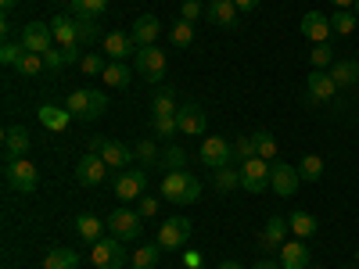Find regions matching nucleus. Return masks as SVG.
Here are the masks:
<instances>
[{
  "instance_id": "1",
  "label": "nucleus",
  "mask_w": 359,
  "mask_h": 269,
  "mask_svg": "<svg viewBox=\"0 0 359 269\" xmlns=\"http://www.w3.org/2000/svg\"><path fill=\"white\" fill-rule=\"evenodd\" d=\"M65 108H69L76 118H83V123H94V118L104 115L108 97L101 94V90H72L69 101H65Z\"/></svg>"
},
{
  "instance_id": "2",
  "label": "nucleus",
  "mask_w": 359,
  "mask_h": 269,
  "mask_svg": "<svg viewBox=\"0 0 359 269\" xmlns=\"http://www.w3.org/2000/svg\"><path fill=\"white\" fill-rule=\"evenodd\" d=\"M90 262H94L97 269H123L130 262V255H126V248H123L118 237H101V241H94Z\"/></svg>"
},
{
  "instance_id": "3",
  "label": "nucleus",
  "mask_w": 359,
  "mask_h": 269,
  "mask_svg": "<svg viewBox=\"0 0 359 269\" xmlns=\"http://www.w3.org/2000/svg\"><path fill=\"white\" fill-rule=\"evenodd\" d=\"M4 176H8V184H11L18 194H33V191H36V184H40L36 165H33V162H25V158H8Z\"/></svg>"
},
{
  "instance_id": "4",
  "label": "nucleus",
  "mask_w": 359,
  "mask_h": 269,
  "mask_svg": "<svg viewBox=\"0 0 359 269\" xmlns=\"http://www.w3.org/2000/svg\"><path fill=\"white\" fill-rule=\"evenodd\" d=\"M137 72L147 83H162L165 79V50L162 47H140L137 50Z\"/></svg>"
},
{
  "instance_id": "5",
  "label": "nucleus",
  "mask_w": 359,
  "mask_h": 269,
  "mask_svg": "<svg viewBox=\"0 0 359 269\" xmlns=\"http://www.w3.org/2000/svg\"><path fill=\"white\" fill-rule=\"evenodd\" d=\"M269 169H273V162H266V158H248V162H241V191L262 194L266 184H269Z\"/></svg>"
},
{
  "instance_id": "6",
  "label": "nucleus",
  "mask_w": 359,
  "mask_h": 269,
  "mask_svg": "<svg viewBox=\"0 0 359 269\" xmlns=\"http://www.w3.org/2000/svg\"><path fill=\"white\" fill-rule=\"evenodd\" d=\"M104 226H108L111 237H118V241H133L144 223H140V212H130V208H115Z\"/></svg>"
},
{
  "instance_id": "7",
  "label": "nucleus",
  "mask_w": 359,
  "mask_h": 269,
  "mask_svg": "<svg viewBox=\"0 0 359 269\" xmlns=\"http://www.w3.org/2000/svg\"><path fill=\"white\" fill-rule=\"evenodd\" d=\"M191 219H184V216H172V219H165L162 226H158V244L162 248H184L187 241H191Z\"/></svg>"
},
{
  "instance_id": "8",
  "label": "nucleus",
  "mask_w": 359,
  "mask_h": 269,
  "mask_svg": "<svg viewBox=\"0 0 359 269\" xmlns=\"http://www.w3.org/2000/svg\"><path fill=\"white\" fill-rule=\"evenodd\" d=\"M144 187H147V176L140 169H118V176H115V198L140 201L144 198Z\"/></svg>"
},
{
  "instance_id": "9",
  "label": "nucleus",
  "mask_w": 359,
  "mask_h": 269,
  "mask_svg": "<svg viewBox=\"0 0 359 269\" xmlns=\"http://www.w3.org/2000/svg\"><path fill=\"white\" fill-rule=\"evenodd\" d=\"M233 158V144H226L223 137H205L201 140V162L208 169H219V165H230Z\"/></svg>"
},
{
  "instance_id": "10",
  "label": "nucleus",
  "mask_w": 359,
  "mask_h": 269,
  "mask_svg": "<svg viewBox=\"0 0 359 269\" xmlns=\"http://www.w3.org/2000/svg\"><path fill=\"white\" fill-rule=\"evenodd\" d=\"M306 94H309V101H316V104H327L334 94H338V83L331 79V72H323V69H313L309 72V83H306Z\"/></svg>"
},
{
  "instance_id": "11",
  "label": "nucleus",
  "mask_w": 359,
  "mask_h": 269,
  "mask_svg": "<svg viewBox=\"0 0 359 269\" xmlns=\"http://www.w3.org/2000/svg\"><path fill=\"white\" fill-rule=\"evenodd\" d=\"M104 176H108V165H104V158L101 155H83L79 158V165H76V179L79 184H86V187H97V184H104Z\"/></svg>"
},
{
  "instance_id": "12",
  "label": "nucleus",
  "mask_w": 359,
  "mask_h": 269,
  "mask_svg": "<svg viewBox=\"0 0 359 269\" xmlns=\"http://www.w3.org/2000/svg\"><path fill=\"white\" fill-rule=\"evenodd\" d=\"M50 40H54V33H50L47 22H29L22 29V47L33 50V54H47L50 50Z\"/></svg>"
},
{
  "instance_id": "13",
  "label": "nucleus",
  "mask_w": 359,
  "mask_h": 269,
  "mask_svg": "<svg viewBox=\"0 0 359 269\" xmlns=\"http://www.w3.org/2000/svg\"><path fill=\"white\" fill-rule=\"evenodd\" d=\"M298 169L294 165H284V162H273V169H269V187H273L280 198H291L298 191Z\"/></svg>"
},
{
  "instance_id": "14",
  "label": "nucleus",
  "mask_w": 359,
  "mask_h": 269,
  "mask_svg": "<svg viewBox=\"0 0 359 269\" xmlns=\"http://www.w3.org/2000/svg\"><path fill=\"white\" fill-rule=\"evenodd\" d=\"M101 47L108 50V57L111 62H123V57H137V40H133V33H108L104 40H101Z\"/></svg>"
},
{
  "instance_id": "15",
  "label": "nucleus",
  "mask_w": 359,
  "mask_h": 269,
  "mask_svg": "<svg viewBox=\"0 0 359 269\" xmlns=\"http://www.w3.org/2000/svg\"><path fill=\"white\" fill-rule=\"evenodd\" d=\"M176 126H180V133H184V137H201L205 133V111L194 101L184 104V108H176Z\"/></svg>"
},
{
  "instance_id": "16",
  "label": "nucleus",
  "mask_w": 359,
  "mask_h": 269,
  "mask_svg": "<svg viewBox=\"0 0 359 269\" xmlns=\"http://www.w3.org/2000/svg\"><path fill=\"white\" fill-rule=\"evenodd\" d=\"M50 33H54V40H57V47H62V50L79 47V29H76V18H69V15L50 18Z\"/></svg>"
},
{
  "instance_id": "17",
  "label": "nucleus",
  "mask_w": 359,
  "mask_h": 269,
  "mask_svg": "<svg viewBox=\"0 0 359 269\" xmlns=\"http://www.w3.org/2000/svg\"><path fill=\"white\" fill-rule=\"evenodd\" d=\"M97 155L104 158V165H108V169H126V165H133V158H137V155H133V147L118 144V140H104Z\"/></svg>"
},
{
  "instance_id": "18",
  "label": "nucleus",
  "mask_w": 359,
  "mask_h": 269,
  "mask_svg": "<svg viewBox=\"0 0 359 269\" xmlns=\"http://www.w3.org/2000/svg\"><path fill=\"white\" fill-rule=\"evenodd\" d=\"M191 176H194V172H187V169H169V172L162 176V194H165V201L180 205V198H184V191H187V184H191Z\"/></svg>"
},
{
  "instance_id": "19",
  "label": "nucleus",
  "mask_w": 359,
  "mask_h": 269,
  "mask_svg": "<svg viewBox=\"0 0 359 269\" xmlns=\"http://www.w3.org/2000/svg\"><path fill=\"white\" fill-rule=\"evenodd\" d=\"M133 40H137V47H155V40H158V33H162V22L155 18V15H140L137 22H133Z\"/></svg>"
},
{
  "instance_id": "20",
  "label": "nucleus",
  "mask_w": 359,
  "mask_h": 269,
  "mask_svg": "<svg viewBox=\"0 0 359 269\" xmlns=\"http://www.w3.org/2000/svg\"><path fill=\"white\" fill-rule=\"evenodd\" d=\"M302 36L313 40V43H327V36H331V18L320 15V11H306V18H302Z\"/></svg>"
},
{
  "instance_id": "21",
  "label": "nucleus",
  "mask_w": 359,
  "mask_h": 269,
  "mask_svg": "<svg viewBox=\"0 0 359 269\" xmlns=\"http://www.w3.org/2000/svg\"><path fill=\"white\" fill-rule=\"evenodd\" d=\"M25 151H29V130L8 126L4 130V158H25Z\"/></svg>"
},
{
  "instance_id": "22",
  "label": "nucleus",
  "mask_w": 359,
  "mask_h": 269,
  "mask_svg": "<svg viewBox=\"0 0 359 269\" xmlns=\"http://www.w3.org/2000/svg\"><path fill=\"white\" fill-rule=\"evenodd\" d=\"M280 269H309V248L306 241H291L280 248Z\"/></svg>"
},
{
  "instance_id": "23",
  "label": "nucleus",
  "mask_w": 359,
  "mask_h": 269,
  "mask_svg": "<svg viewBox=\"0 0 359 269\" xmlns=\"http://www.w3.org/2000/svg\"><path fill=\"white\" fill-rule=\"evenodd\" d=\"M208 22H216L223 29L237 25V4L233 0H208Z\"/></svg>"
},
{
  "instance_id": "24",
  "label": "nucleus",
  "mask_w": 359,
  "mask_h": 269,
  "mask_svg": "<svg viewBox=\"0 0 359 269\" xmlns=\"http://www.w3.org/2000/svg\"><path fill=\"white\" fill-rule=\"evenodd\" d=\"M40 123H43L47 130H54V133H62V130H69V123H72V111H69V108H57V104H43V108H40Z\"/></svg>"
},
{
  "instance_id": "25",
  "label": "nucleus",
  "mask_w": 359,
  "mask_h": 269,
  "mask_svg": "<svg viewBox=\"0 0 359 269\" xmlns=\"http://www.w3.org/2000/svg\"><path fill=\"white\" fill-rule=\"evenodd\" d=\"M287 230H291V223L280 219V216H273V219L266 223V230H262V244H266V248H284Z\"/></svg>"
},
{
  "instance_id": "26",
  "label": "nucleus",
  "mask_w": 359,
  "mask_h": 269,
  "mask_svg": "<svg viewBox=\"0 0 359 269\" xmlns=\"http://www.w3.org/2000/svg\"><path fill=\"white\" fill-rule=\"evenodd\" d=\"M101 79H104L108 86H115V90H123V86H130L133 69H130V65H123V62H108V65H104V72H101Z\"/></svg>"
},
{
  "instance_id": "27",
  "label": "nucleus",
  "mask_w": 359,
  "mask_h": 269,
  "mask_svg": "<svg viewBox=\"0 0 359 269\" xmlns=\"http://www.w3.org/2000/svg\"><path fill=\"white\" fill-rule=\"evenodd\" d=\"M69 8L76 18H90V22H97L104 11H108V0H69Z\"/></svg>"
},
{
  "instance_id": "28",
  "label": "nucleus",
  "mask_w": 359,
  "mask_h": 269,
  "mask_svg": "<svg viewBox=\"0 0 359 269\" xmlns=\"http://www.w3.org/2000/svg\"><path fill=\"white\" fill-rule=\"evenodd\" d=\"M43 269H79V255L72 248H54V251H47Z\"/></svg>"
},
{
  "instance_id": "29",
  "label": "nucleus",
  "mask_w": 359,
  "mask_h": 269,
  "mask_svg": "<svg viewBox=\"0 0 359 269\" xmlns=\"http://www.w3.org/2000/svg\"><path fill=\"white\" fill-rule=\"evenodd\" d=\"M331 79L338 86H355L359 83V62H334L331 65Z\"/></svg>"
},
{
  "instance_id": "30",
  "label": "nucleus",
  "mask_w": 359,
  "mask_h": 269,
  "mask_svg": "<svg viewBox=\"0 0 359 269\" xmlns=\"http://www.w3.org/2000/svg\"><path fill=\"white\" fill-rule=\"evenodd\" d=\"M158 255H162V244H144V248H137V251L130 255V265H133V269H155Z\"/></svg>"
},
{
  "instance_id": "31",
  "label": "nucleus",
  "mask_w": 359,
  "mask_h": 269,
  "mask_svg": "<svg viewBox=\"0 0 359 269\" xmlns=\"http://www.w3.org/2000/svg\"><path fill=\"white\" fill-rule=\"evenodd\" d=\"M76 233L83 237V241H101L104 223H101L97 216H79V219H76Z\"/></svg>"
},
{
  "instance_id": "32",
  "label": "nucleus",
  "mask_w": 359,
  "mask_h": 269,
  "mask_svg": "<svg viewBox=\"0 0 359 269\" xmlns=\"http://www.w3.org/2000/svg\"><path fill=\"white\" fill-rule=\"evenodd\" d=\"M355 25H359L355 11H345V8H338V11L331 15V33H338V36H348V33H355Z\"/></svg>"
},
{
  "instance_id": "33",
  "label": "nucleus",
  "mask_w": 359,
  "mask_h": 269,
  "mask_svg": "<svg viewBox=\"0 0 359 269\" xmlns=\"http://www.w3.org/2000/svg\"><path fill=\"white\" fill-rule=\"evenodd\" d=\"M287 223H291V230H294V237H298V241H309V237L316 233V219H313L309 212H294Z\"/></svg>"
},
{
  "instance_id": "34",
  "label": "nucleus",
  "mask_w": 359,
  "mask_h": 269,
  "mask_svg": "<svg viewBox=\"0 0 359 269\" xmlns=\"http://www.w3.org/2000/svg\"><path fill=\"white\" fill-rule=\"evenodd\" d=\"M216 172V187L226 194V191H233V187H241V169H233V165H219V169H212Z\"/></svg>"
},
{
  "instance_id": "35",
  "label": "nucleus",
  "mask_w": 359,
  "mask_h": 269,
  "mask_svg": "<svg viewBox=\"0 0 359 269\" xmlns=\"http://www.w3.org/2000/svg\"><path fill=\"white\" fill-rule=\"evenodd\" d=\"M22 76H40L43 69H47V62H43V54H33V50H25L22 57H18V65H15Z\"/></svg>"
},
{
  "instance_id": "36",
  "label": "nucleus",
  "mask_w": 359,
  "mask_h": 269,
  "mask_svg": "<svg viewBox=\"0 0 359 269\" xmlns=\"http://www.w3.org/2000/svg\"><path fill=\"white\" fill-rule=\"evenodd\" d=\"M169 40H172V47H191L194 43V22H176L172 25V33H169Z\"/></svg>"
},
{
  "instance_id": "37",
  "label": "nucleus",
  "mask_w": 359,
  "mask_h": 269,
  "mask_svg": "<svg viewBox=\"0 0 359 269\" xmlns=\"http://www.w3.org/2000/svg\"><path fill=\"white\" fill-rule=\"evenodd\" d=\"M255 147H259V158H266V162L277 158V140H273V133L259 130V133H255Z\"/></svg>"
},
{
  "instance_id": "38",
  "label": "nucleus",
  "mask_w": 359,
  "mask_h": 269,
  "mask_svg": "<svg viewBox=\"0 0 359 269\" xmlns=\"http://www.w3.org/2000/svg\"><path fill=\"white\" fill-rule=\"evenodd\" d=\"M233 155L241 158V162H248V158H259V147H255V133H252V137H237V140H233Z\"/></svg>"
},
{
  "instance_id": "39",
  "label": "nucleus",
  "mask_w": 359,
  "mask_h": 269,
  "mask_svg": "<svg viewBox=\"0 0 359 269\" xmlns=\"http://www.w3.org/2000/svg\"><path fill=\"white\" fill-rule=\"evenodd\" d=\"M298 176H302V179H320V176H323V158H320V155H306Z\"/></svg>"
},
{
  "instance_id": "40",
  "label": "nucleus",
  "mask_w": 359,
  "mask_h": 269,
  "mask_svg": "<svg viewBox=\"0 0 359 269\" xmlns=\"http://www.w3.org/2000/svg\"><path fill=\"white\" fill-rule=\"evenodd\" d=\"M309 57H313V65H316V69H327V65H334V54H331V43H313Z\"/></svg>"
},
{
  "instance_id": "41",
  "label": "nucleus",
  "mask_w": 359,
  "mask_h": 269,
  "mask_svg": "<svg viewBox=\"0 0 359 269\" xmlns=\"http://www.w3.org/2000/svg\"><path fill=\"white\" fill-rule=\"evenodd\" d=\"M155 137H172V133H180V126H176V115H155Z\"/></svg>"
},
{
  "instance_id": "42",
  "label": "nucleus",
  "mask_w": 359,
  "mask_h": 269,
  "mask_svg": "<svg viewBox=\"0 0 359 269\" xmlns=\"http://www.w3.org/2000/svg\"><path fill=\"white\" fill-rule=\"evenodd\" d=\"M155 115H176V104H172V86L158 90V97H155Z\"/></svg>"
},
{
  "instance_id": "43",
  "label": "nucleus",
  "mask_w": 359,
  "mask_h": 269,
  "mask_svg": "<svg viewBox=\"0 0 359 269\" xmlns=\"http://www.w3.org/2000/svg\"><path fill=\"white\" fill-rule=\"evenodd\" d=\"M104 65H108V62H104L101 54H83V62H79V69H83L86 76H101Z\"/></svg>"
},
{
  "instance_id": "44",
  "label": "nucleus",
  "mask_w": 359,
  "mask_h": 269,
  "mask_svg": "<svg viewBox=\"0 0 359 269\" xmlns=\"http://www.w3.org/2000/svg\"><path fill=\"white\" fill-rule=\"evenodd\" d=\"M133 155H137L140 162L151 165V162H158V147H155V140H140V144L133 147Z\"/></svg>"
},
{
  "instance_id": "45",
  "label": "nucleus",
  "mask_w": 359,
  "mask_h": 269,
  "mask_svg": "<svg viewBox=\"0 0 359 269\" xmlns=\"http://www.w3.org/2000/svg\"><path fill=\"white\" fill-rule=\"evenodd\" d=\"M22 54H25V47L8 40L4 47H0V62H4V65H18V57H22Z\"/></svg>"
},
{
  "instance_id": "46",
  "label": "nucleus",
  "mask_w": 359,
  "mask_h": 269,
  "mask_svg": "<svg viewBox=\"0 0 359 269\" xmlns=\"http://www.w3.org/2000/svg\"><path fill=\"white\" fill-rule=\"evenodd\" d=\"M137 212H140V219H155L158 216V201L155 198H140L137 201Z\"/></svg>"
},
{
  "instance_id": "47",
  "label": "nucleus",
  "mask_w": 359,
  "mask_h": 269,
  "mask_svg": "<svg viewBox=\"0 0 359 269\" xmlns=\"http://www.w3.org/2000/svg\"><path fill=\"white\" fill-rule=\"evenodd\" d=\"M162 165H169V169H184V151H180V147H165Z\"/></svg>"
},
{
  "instance_id": "48",
  "label": "nucleus",
  "mask_w": 359,
  "mask_h": 269,
  "mask_svg": "<svg viewBox=\"0 0 359 269\" xmlns=\"http://www.w3.org/2000/svg\"><path fill=\"white\" fill-rule=\"evenodd\" d=\"M43 62H47V69H65V50L62 47H50L43 54Z\"/></svg>"
},
{
  "instance_id": "49",
  "label": "nucleus",
  "mask_w": 359,
  "mask_h": 269,
  "mask_svg": "<svg viewBox=\"0 0 359 269\" xmlns=\"http://www.w3.org/2000/svg\"><path fill=\"white\" fill-rule=\"evenodd\" d=\"M201 198V184H198V179L191 176V184H187V191H184V198H180V205H194Z\"/></svg>"
},
{
  "instance_id": "50",
  "label": "nucleus",
  "mask_w": 359,
  "mask_h": 269,
  "mask_svg": "<svg viewBox=\"0 0 359 269\" xmlns=\"http://www.w3.org/2000/svg\"><path fill=\"white\" fill-rule=\"evenodd\" d=\"M180 15H184V22H194L201 15V4L198 0H184V8H180Z\"/></svg>"
},
{
  "instance_id": "51",
  "label": "nucleus",
  "mask_w": 359,
  "mask_h": 269,
  "mask_svg": "<svg viewBox=\"0 0 359 269\" xmlns=\"http://www.w3.org/2000/svg\"><path fill=\"white\" fill-rule=\"evenodd\" d=\"M184 265H187V269H201V255H198V251H187V255H184Z\"/></svg>"
},
{
  "instance_id": "52",
  "label": "nucleus",
  "mask_w": 359,
  "mask_h": 269,
  "mask_svg": "<svg viewBox=\"0 0 359 269\" xmlns=\"http://www.w3.org/2000/svg\"><path fill=\"white\" fill-rule=\"evenodd\" d=\"M233 4H237V11H255L259 0H233Z\"/></svg>"
},
{
  "instance_id": "53",
  "label": "nucleus",
  "mask_w": 359,
  "mask_h": 269,
  "mask_svg": "<svg viewBox=\"0 0 359 269\" xmlns=\"http://www.w3.org/2000/svg\"><path fill=\"white\" fill-rule=\"evenodd\" d=\"M216 269H245V265H241V262H219Z\"/></svg>"
},
{
  "instance_id": "54",
  "label": "nucleus",
  "mask_w": 359,
  "mask_h": 269,
  "mask_svg": "<svg viewBox=\"0 0 359 269\" xmlns=\"http://www.w3.org/2000/svg\"><path fill=\"white\" fill-rule=\"evenodd\" d=\"M252 269H280V265H277V262H255Z\"/></svg>"
},
{
  "instance_id": "55",
  "label": "nucleus",
  "mask_w": 359,
  "mask_h": 269,
  "mask_svg": "<svg viewBox=\"0 0 359 269\" xmlns=\"http://www.w3.org/2000/svg\"><path fill=\"white\" fill-rule=\"evenodd\" d=\"M15 4H18V0H0V8H4V11H11Z\"/></svg>"
},
{
  "instance_id": "56",
  "label": "nucleus",
  "mask_w": 359,
  "mask_h": 269,
  "mask_svg": "<svg viewBox=\"0 0 359 269\" xmlns=\"http://www.w3.org/2000/svg\"><path fill=\"white\" fill-rule=\"evenodd\" d=\"M334 8H348V4H355V0H331Z\"/></svg>"
},
{
  "instance_id": "57",
  "label": "nucleus",
  "mask_w": 359,
  "mask_h": 269,
  "mask_svg": "<svg viewBox=\"0 0 359 269\" xmlns=\"http://www.w3.org/2000/svg\"><path fill=\"white\" fill-rule=\"evenodd\" d=\"M352 11H355V18H359V0H355V4H352Z\"/></svg>"
},
{
  "instance_id": "58",
  "label": "nucleus",
  "mask_w": 359,
  "mask_h": 269,
  "mask_svg": "<svg viewBox=\"0 0 359 269\" xmlns=\"http://www.w3.org/2000/svg\"><path fill=\"white\" fill-rule=\"evenodd\" d=\"M348 269H355V265H348Z\"/></svg>"
}]
</instances>
